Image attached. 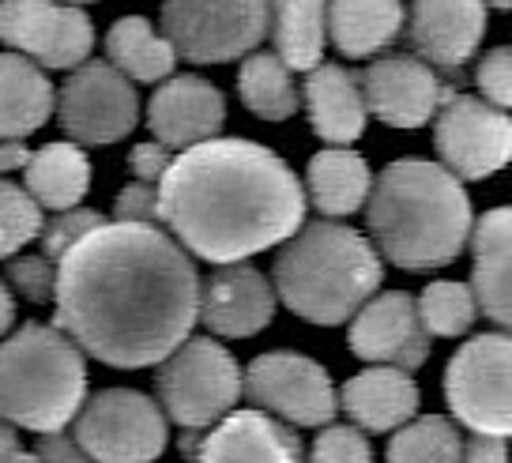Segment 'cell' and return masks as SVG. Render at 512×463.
Returning a JSON list of instances; mask_svg holds the SVG:
<instances>
[{"label": "cell", "mask_w": 512, "mask_h": 463, "mask_svg": "<svg viewBox=\"0 0 512 463\" xmlns=\"http://www.w3.org/2000/svg\"><path fill=\"white\" fill-rule=\"evenodd\" d=\"M0 463H38V456L19 445L16 430L4 422H0Z\"/></svg>", "instance_id": "41"}, {"label": "cell", "mask_w": 512, "mask_h": 463, "mask_svg": "<svg viewBox=\"0 0 512 463\" xmlns=\"http://www.w3.org/2000/svg\"><path fill=\"white\" fill-rule=\"evenodd\" d=\"M241 392L256 407L287 418L294 426H328L339 411L332 377L313 358L294 351H268L253 358L241 373Z\"/></svg>", "instance_id": "12"}, {"label": "cell", "mask_w": 512, "mask_h": 463, "mask_svg": "<svg viewBox=\"0 0 512 463\" xmlns=\"http://www.w3.org/2000/svg\"><path fill=\"white\" fill-rule=\"evenodd\" d=\"M8 279L16 283V290L27 298V302H49L53 298V283H57V264H49L42 253L31 256H12L8 264Z\"/></svg>", "instance_id": "36"}, {"label": "cell", "mask_w": 512, "mask_h": 463, "mask_svg": "<svg viewBox=\"0 0 512 463\" xmlns=\"http://www.w3.org/2000/svg\"><path fill=\"white\" fill-rule=\"evenodd\" d=\"M309 463H373V448H369L366 433L354 426H328L313 441Z\"/></svg>", "instance_id": "34"}, {"label": "cell", "mask_w": 512, "mask_h": 463, "mask_svg": "<svg viewBox=\"0 0 512 463\" xmlns=\"http://www.w3.org/2000/svg\"><path fill=\"white\" fill-rule=\"evenodd\" d=\"M57 328L113 369L155 366L200 320L192 256L159 223H102L57 264Z\"/></svg>", "instance_id": "1"}, {"label": "cell", "mask_w": 512, "mask_h": 463, "mask_svg": "<svg viewBox=\"0 0 512 463\" xmlns=\"http://www.w3.org/2000/svg\"><path fill=\"white\" fill-rule=\"evenodd\" d=\"M377 253L403 272L445 268L471 238V200L460 177L426 159L388 162L366 200Z\"/></svg>", "instance_id": "3"}, {"label": "cell", "mask_w": 512, "mask_h": 463, "mask_svg": "<svg viewBox=\"0 0 512 463\" xmlns=\"http://www.w3.org/2000/svg\"><path fill=\"white\" fill-rule=\"evenodd\" d=\"M57 117L72 144L106 147L125 140L140 121L136 87L110 61H83L61 83Z\"/></svg>", "instance_id": "10"}, {"label": "cell", "mask_w": 512, "mask_h": 463, "mask_svg": "<svg viewBox=\"0 0 512 463\" xmlns=\"http://www.w3.org/2000/svg\"><path fill=\"white\" fill-rule=\"evenodd\" d=\"M475 83L482 91V102L497 110H512V46H497L475 68Z\"/></svg>", "instance_id": "35"}, {"label": "cell", "mask_w": 512, "mask_h": 463, "mask_svg": "<svg viewBox=\"0 0 512 463\" xmlns=\"http://www.w3.org/2000/svg\"><path fill=\"white\" fill-rule=\"evenodd\" d=\"M0 42L46 68H80L91 61L95 27L76 4L0 0Z\"/></svg>", "instance_id": "13"}, {"label": "cell", "mask_w": 512, "mask_h": 463, "mask_svg": "<svg viewBox=\"0 0 512 463\" xmlns=\"http://www.w3.org/2000/svg\"><path fill=\"white\" fill-rule=\"evenodd\" d=\"M185 445L196 463H302L298 433L260 411H230L208 437H189Z\"/></svg>", "instance_id": "19"}, {"label": "cell", "mask_w": 512, "mask_h": 463, "mask_svg": "<svg viewBox=\"0 0 512 463\" xmlns=\"http://www.w3.org/2000/svg\"><path fill=\"white\" fill-rule=\"evenodd\" d=\"M42 226V204L23 185L0 177V260H12L23 245L42 238Z\"/></svg>", "instance_id": "32"}, {"label": "cell", "mask_w": 512, "mask_h": 463, "mask_svg": "<svg viewBox=\"0 0 512 463\" xmlns=\"http://www.w3.org/2000/svg\"><path fill=\"white\" fill-rule=\"evenodd\" d=\"M31 162V151L19 144V140H0V177L16 174Z\"/></svg>", "instance_id": "42"}, {"label": "cell", "mask_w": 512, "mask_h": 463, "mask_svg": "<svg viewBox=\"0 0 512 463\" xmlns=\"http://www.w3.org/2000/svg\"><path fill=\"white\" fill-rule=\"evenodd\" d=\"M445 403L467 430L512 437V332H482L452 354Z\"/></svg>", "instance_id": "7"}, {"label": "cell", "mask_w": 512, "mask_h": 463, "mask_svg": "<svg viewBox=\"0 0 512 463\" xmlns=\"http://www.w3.org/2000/svg\"><path fill=\"white\" fill-rule=\"evenodd\" d=\"M369 189H373L369 162L351 147H328V151L309 159L305 192H309V204L324 219H343V215L362 211V204L369 200Z\"/></svg>", "instance_id": "24"}, {"label": "cell", "mask_w": 512, "mask_h": 463, "mask_svg": "<svg viewBox=\"0 0 512 463\" xmlns=\"http://www.w3.org/2000/svg\"><path fill=\"white\" fill-rule=\"evenodd\" d=\"M305 192L272 147L215 136L174 155L159 181V223L211 264H241L302 230Z\"/></svg>", "instance_id": "2"}, {"label": "cell", "mask_w": 512, "mask_h": 463, "mask_svg": "<svg viewBox=\"0 0 512 463\" xmlns=\"http://www.w3.org/2000/svg\"><path fill=\"white\" fill-rule=\"evenodd\" d=\"M471 294L482 317H490L501 332H512V208L486 211L471 226Z\"/></svg>", "instance_id": "20"}, {"label": "cell", "mask_w": 512, "mask_h": 463, "mask_svg": "<svg viewBox=\"0 0 512 463\" xmlns=\"http://www.w3.org/2000/svg\"><path fill=\"white\" fill-rule=\"evenodd\" d=\"M87 400L83 351L49 324H23L0 343V422L57 433Z\"/></svg>", "instance_id": "5"}, {"label": "cell", "mask_w": 512, "mask_h": 463, "mask_svg": "<svg viewBox=\"0 0 512 463\" xmlns=\"http://www.w3.org/2000/svg\"><path fill=\"white\" fill-rule=\"evenodd\" d=\"M482 4H490L497 12H512V0H482Z\"/></svg>", "instance_id": "44"}, {"label": "cell", "mask_w": 512, "mask_h": 463, "mask_svg": "<svg viewBox=\"0 0 512 463\" xmlns=\"http://www.w3.org/2000/svg\"><path fill=\"white\" fill-rule=\"evenodd\" d=\"M23 189L49 211L80 208V200L91 189V162L80 144H46L23 166Z\"/></svg>", "instance_id": "26"}, {"label": "cell", "mask_w": 512, "mask_h": 463, "mask_svg": "<svg viewBox=\"0 0 512 463\" xmlns=\"http://www.w3.org/2000/svg\"><path fill=\"white\" fill-rule=\"evenodd\" d=\"M388 463H464V437L448 418L422 415L392 437Z\"/></svg>", "instance_id": "30"}, {"label": "cell", "mask_w": 512, "mask_h": 463, "mask_svg": "<svg viewBox=\"0 0 512 463\" xmlns=\"http://www.w3.org/2000/svg\"><path fill=\"white\" fill-rule=\"evenodd\" d=\"M400 0H328V34L332 46L351 57H373L384 46H392L403 31Z\"/></svg>", "instance_id": "25"}, {"label": "cell", "mask_w": 512, "mask_h": 463, "mask_svg": "<svg viewBox=\"0 0 512 463\" xmlns=\"http://www.w3.org/2000/svg\"><path fill=\"white\" fill-rule=\"evenodd\" d=\"M305 110L320 140L339 147L354 144L369 121L362 76L347 72L343 64H317L305 80Z\"/></svg>", "instance_id": "21"}, {"label": "cell", "mask_w": 512, "mask_h": 463, "mask_svg": "<svg viewBox=\"0 0 512 463\" xmlns=\"http://www.w3.org/2000/svg\"><path fill=\"white\" fill-rule=\"evenodd\" d=\"M464 463H509L505 437H486V433H475L471 441H464Z\"/></svg>", "instance_id": "40"}, {"label": "cell", "mask_w": 512, "mask_h": 463, "mask_svg": "<svg viewBox=\"0 0 512 463\" xmlns=\"http://www.w3.org/2000/svg\"><path fill=\"white\" fill-rule=\"evenodd\" d=\"M381 279V253L358 230L332 219L302 226L275 256V298L320 328L347 324L377 294Z\"/></svg>", "instance_id": "4"}, {"label": "cell", "mask_w": 512, "mask_h": 463, "mask_svg": "<svg viewBox=\"0 0 512 463\" xmlns=\"http://www.w3.org/2000/svg\"><path fill=\"white\" fill-rule=\"evenodd\" d=\"M76 441L95 463H155L166 448V415L136 388H102L83 400Z\"/></svg>", "instance_id": "9"}, {"label": "cell", "mask_w": 512, "mask_h": 463, "mask_svg": "<svg viewBox=\"0 0 512 463\" xmlns=\"http://www.w3.org/2000/svg\"><path fill=\"white\" fill-rule=\"evenodd\" d=\"M106 61L136 83L170 80L177 68V49L166 42V34L151 27L144 16L117 19L106 34Z\"/></svg>", "instance_id": "28"}, {"label": "cell", "mask_w": 512, "mask_h": 463, "mask_svg": "<svg viewBox=\"0 0 512 463\" xmlns=\"http://www.w3.org/2000/svg\"><path fill=\"white\" fill-rule=\"evenodd\" d=\"M34 456H38V463H95L80 448V441L68 437L64 430L42 433V437H38V448H34Z\"/></svg>", "instance_id": "39"}, {"label": "cell", "mask_w": 512, "mask_h": 463, "mask_svg": "<svg viewBox=\"0 0 512 463\" xmlns=\"http://www.w3.org/2000/svg\"><path fill=\"white\" fill-rule=\"evenodd\" d=\"M268 31L290 72H313L328 42V0H268Z\"/></svg>", "instance_id": "27"}, {"label": "cell", "mask_w": 512, "mask_h": 463, "mask_svg": "<svg viewBox=\"0 0 512 463\" xmlns=\"http://www.w3.org/2000/svg\"><path fill=\"white\" fill-rule=\"evenodd\" d=\"M106 219L98 215L95 208H68V211H57L46 226H42V256H46L49 264H61V256L83 241L95 226H102Z\"/></svg>", "instance_id": "33"}, {"label": "cell", "mask_w": 512, "mask_h": 463, "mask_svg": "<svg viewBox=\"0 0 512 463\" xmlns=\"http://www.w3.org/2000/svg\"><path fill=\"white\" fill-rule=\"evenodd\" d=\"M113 223H159V189L132 181L113 200Z\"/></svg>", "instance_id": "37"}, {"label": "cell", "mask_w": 512, "mask_h": 463, "mask_svg": "<svg viewBox=\"0 0 512 463\" xmlns=\"http://www.w3.org/2000/svg\"><path fill=\"white\" fill-rule=\"evenodd\" d=\"M12 324H16V302H12V290H8V283L0 279V336H4Z\"/></svg>", "instance_id": "43"}, {"label": "cell", "mask_w": 512, "mask_h": 463, "mask_svg": "<svg viewBox=\"0 0 512 463\" xmlns=\"http://www.w3.org/2000/svg\"><path fill=\"white\" fill-rule=\"evenodd\" d=\"M151 136L170 151H185L204 140H215L226 125V98L215 83L200 76H170L155 87L147 102Z\"/></svg>", "instance_id": "16"}, {"label": "cell", "mask_w": 512, "mask_h": 463, "mask_svg": "<svg viewBox=\"0 0 512 463\" xmlns=\"http://www.w3.org/2000/svg\"><path fill=\"white\" fill-rule=\"evenodd\" d=\"M162 34L192 64L249 57L268 38V0H162Z\"/></svg>", "instance_id": "8"}, {"label": "cell", "mask_w": 512, "mask_h": 463, "mask_svg": "<svg viewBox=\"0 0 512 463\" xmlns=\"http://www.w3.org/2000/svg\"><path fill=\"white\" fill-rule=\"evenodd\" d=\"M162 411L185 430H211L241 400V366L211 336L185 339L155 373Z\"/></svg>", "instance_id": "6"}, {"label": "cell", "mask_w": 512, "mask_h": 463, "mask_svg": "<svg viewBox=\"0 0 512 463\" xmlns=\"http://www.w3.org/2000/svg\"><path fill=\"white\" fill-rule=\"evenodd\" d=\"M418 317L430 336L452 339L471 332L479 305H475V294L467 283H430L418 298Z\"/></svg>", "instance_id": "31"}, {"label": "cell", "mask_w": 512, "mask_h": 463, "mask_svg": "<svg viewBox=\"0 0 512 463\" xmlns=\"http://www.w3.org/2000/svg\"><path fill=\"white\" fill-rule=\"evenodd\" d=\"M486 34L482 0H411L407 38L418 61L445 72H460Z\"/></svg>", "instance_id": "17"}, {"label": "cell", "mask_w": 512, "mask_h": 463, "mask_svg": "<svg viewBox=\"0 0 512 463\" xmlns=\"http://www.w3.org/2000/svg\"><path fill=\"white\" fill-rule=\"evenodd\" d=\"M170 147L159 144V140H147V144H136L132 147V155H128V170L136 174V181H147V185H159L162 174L170 170Z\"/></svg>", "instance_id": "38"}, {"label": "cell", "mask_w": 512, "mask_h": 463, "mask_svg": "<svg viewBox=\"0 0 512 463\" xmlns=\"http://www.w3.org/2000/svg\"><path fill=\"white\" fill-rule=\"evenodd\" d=\"M57 110L49 76L23 53H0V140H23Z\"/></svg>", "instance_id": "23"}, {"label": "cell", "mask_w": 512, "mask_h": 463, "mask_svg": "<svg viewBox=\"0 0 512 463\" xmlns=\"http://www.w3.org/2000/svg\"><path fill=\"white\" fill-rule=\"evenodd\" d=\"M343 411L369 433H388L407 426L418 411V384L407 369L373 366L343 384Z\"/></svg>", "instance_id": "22"}, {"label": "cell", "mask_w": 512, "mask_h": 463, "mask_svg": "<svg viewBox=\"0 0 512 463\" xmlns=\"http://www.w3.org/2000/svg\"><path fill=\"white\" fill-rule=\"evenodd\" d=\"M238 95L249 113L264 121H287L298 113L302 95L279 53H249L238 72Z\"/></svg>", "instance_id": "29"}, {"label": "cell", "mask_w": 512, "mask_h": 463, "mask_svg": "<svg viewBox=\"0 0 512 463\" xmlns=\"http://www.w3.org/2000/svg\"><path fill=\"white\" fill-rule=\"evenodd\" d=\"M351 351L373 366L418 369L430 358V332L418 317V302L403 290L373 294L351 317Z\"/></svg>", "instance_id": "14"}, {"label": "cell", "mask_w": 512, "mask_h": 463, "mask_svg": "<svg viewBox=\"0 0 512 463\" xmlns=\"http://www.w3.org/2000/svg\"><path fill=\"white\" fill-rule=\"evenodd\" d=\"M362 95H366V110L384 125L422 128L456 91L441 83V76L426 61L392 53V57H377L362 72Z\"/></svg>", "instance_id": "15"}, {"label": "cell", "mask_w": 512, "mask_h": 463, "mask_svg": "<svg viewBox=\"0 0 512 463\" xmlns=\"http://www.w3.org/2000/svg\"><path fill=\"white\" fill-rule=\"evenodd\" d=\"M433 147L448 174L482 181L512 162V113L475 95H452L437 110Z\"/></svg>", "instance_id": "11"}, {"label": "cell", "mask_w": 512, "mask_h": 463, "mask_svg": "<svg viewBox=\"0 0 512 463\" xmlns=\"http://www.w3.org/2000/svg\"><path fill=\"white\" fill-rule=\"evenodd\" d=\"M275 317V287L249 264H219L200 283V320L215 336L249 339Z\"/></svg>", "instance_id": "18"}, {"label": "cell", "mask_w": 512, "mask_h": 463, "mask_svg": "<svg viewBox=\"0 0 512 463\" xmlns=\"http://www.w3.org/2000/svg\"><path fill=\"white\" fill-rule=\"evenodd\" d=\"M72 4H95V0H72Z\"/></svg>", "instance_id": "45"}]
</instances>
